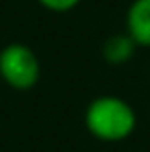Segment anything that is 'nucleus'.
<instances>
[{"label":"nucleus","mask_w":150,"mask_h":152,"mask_svg":"<svg viewBox=\"0 0 150 152\" xmlns=\"http://www.w3.org/2000/svg\"><path fill=\"white\" fill-rule=\"evenodd\" d=\"M127 35L136 45L150 48V0H134L125 15Z\"/></svg>","instance_id":"3"},{"label":"nucleus","mask_w":150,"mask_h":152,"mask_svg":"<svg viewBox=\"0 0 150 152\" xmlns=\"http://www.w3.org/2000/svg\"><path fill=\"white\" fill-rule=\"evenodd\" d=\"M41 74L35 51L23 43H10L0 51V76L15 91H29Z\"/></svg>","instance_id":"2"},{"label":"nucleus","mask_w":150,"mask_h":152,"mask_svg":"<svg viewBox=\"0 0 150 152\" xmlns=\"http://www.w3.org/2000/svg\"><path fill=\"white\" fill-rule=\"evenodd\" d=\"M41 6H45L48 10L53 12H66V10H72L80 0H37Z\"/></svg>","instance_id":"5"},{"label":"nucleus","mask_w":150,"mask_h":152,"mask_svg":"<svg viewBox=\"0 0 150 152\" xmlns=\"http://www.w3.org/2000/svg\"><path fill=\"white\" fill-rule=\"evenodd\" d=\"M86 129L103 142H121L136 129V111L119 97H97L84 115Z\"/></svg>","instance_id":"1"},{"label":"nucleus","mask_w":150,"mask_h":152,"mask_svg":"<svg viewBox=\"0 0 150 152\" xmlns=\"http://www.w3.org/2000/svg\"><path fill=\"white\" fill-rule=\"evenodd\" d=\"M134 48H136V43L132 41V37L127 33L113 35L103 45V58L109 64H124L134 56Z\"/></svg>","instance_id":"4"}]
</instances>
